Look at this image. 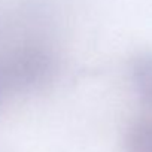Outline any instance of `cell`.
<instances>
[{
	"instance_id": "6da1fadb",
	"label": "cell",
	"mask_w": 152,
	"mask_h": 152,
	"mask_svg": "<svg viewBox=\"0 0 152 152\" xmlns=\"http://www.w3.org/2000/svg\"><path fill=\"white\" fill-rule=\"evenodd\" d=\"M3 69L11 90L36 91L52 81L55 58L42 45H24L3 63Z\"/></svg>"
},
{
	"instance_id": "7a4b0ae2",
	"label": "cell",
	"mask_w": 152,
	"mask_h": 152,
	"mask_svg": "<svg viewBox=\"0 0 152 152\" xmlns=\"http://www.w3.org/2000/svg\"><path fill=\"white\" fill-rule=\"evenodd\" d=\"M130 76L139 100L152 109V52H140L131 60Z\"/></svg>"
},
{
	"instance_id": "3957f363",
	"label": "cell",
	"mask_w": 152,
	"mask_h": 152,
	"mask_svg": "<svg viewBox=\"0 0 152 152\" xmlns=\"http://www.w3.org/2000/svg\"><path fill=\"white\" fill-rule=\"evenodd\" d=\"M125 152H152V119H140L130 125L124 139Z\"/></svg>"
},
{
	"instance_id": "277c9868",
	"label": "cell",
	"mask_w": 152,
	"mask_h": 152,
	"mask_svg": "<svg viewBox=\"0 0 152 152\" xmlns=\"http://www.w3.org/2000/svg\"><path fill=\"white\" fill-rule=\"evenodd\" d=\"M9 90H11V88H9L6 75H5L3 63H0V106L3 104V102H5V99H6V94H8Z\"/></svg>"
}]
</instances>
